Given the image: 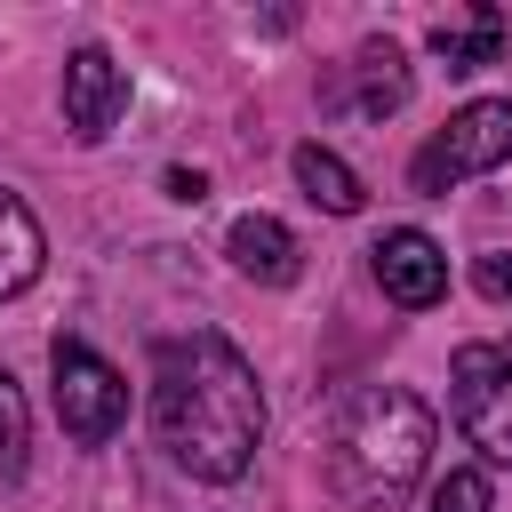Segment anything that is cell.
<instances>
[{
  "mask_svg": "<svg viewBox=\"0 0 512 512\" xmlns=\"http://www.w3.org/2000/svg\"><path fill=\"white\" fill-rule=\"evenodd\" d=\"M152 432L176 472L192 480H240L264 440V392L256 368L216 336L184 328L152 344Z\"/></svg>",
  "mask_w": 512,
  "mask_h": 512,
  "instance_id": "6da1fadb",
  "label": "cell"
},
{
  "mask_svg": "<svg viewBox=\"0 0 512 512\" xmlns=\"http://www.w3.org/2000/svg\"><path fill=\"white\" fill-rule=\"evenodd\" d=\"M424 464H432V408L400 384H368L328 440V480L360 512H392L424 480Z\"/></svg>",
  "mask_w": 512,
  "mask_h": 512,
  "instance_id": "7a4b0ae2",
  "label": "cell"
},
{
  "mask_svg": "<svg viewBox=\"0 0 512 512\" xmlns=\"http://www.w3.org/2000/svg\"><path fill=\"white\" fill-rule=\"evenodd\" d=\"M504 160H512V96H472L464 112H448L440 136L416 144L408 184H416L424 200H448L464 176H488V168H504Z\"/></svg>",
  "mask_w": 512,
  "mask_h": 512,
  "instance_id": "3957f363",
  "label": "cell"
},
{
  "mask_svg": "<svg viewBox=\"0 0 512 512\" xmlns=\"http://www.w3.org/2000/svg\"><path fill=\"white\" fill-rule=\"evenodd\" d=\"M48 368H56V416H64V440L80 448H104L128 416V384L104 352H88L80 336H56L48 344Z\"/></svg>",
  "mask_w": 512,
  "mask_h": 512,
  "instance_id": "277c9868",
  "label": "cell"
},
{
  "mask_svg": "<svg viewBox=\"0 0 512 512\" xmlns=\"http://www.w3.org/2000/svg\"><path fill=\"white\" fill-rule=\"evenodd\" d=\"M448 392H456V424L464 440L512 472V344H464L448 360Z\"/></svg>",
  "mask_w": 512,
  "mask_h": 512,
  "instance_id": "5b68a950",
  "label": "cell"
},
{
  "mask_svg": "<svg viewBox=\"0 0 512 512\" xmlns=\"http://www.w3.org/2000/svg\"><path fill=\"white\" fill-rule=\"evenodd\" d=\"M128 112V64L112 56V48H72L64 56V128L80 136V144H104L112 136V120Z\"/></svg>",
  "mask_w": 512,
  "mask_h": 512,
  "instance_id": "8992f818",
  "label": "cell"
},
{
  "mask_svg": "<svg viewBox=\"0 0 512 512\" xmlns=\"http://www.w3.org/2000/svg\"><path fill=\"white\" fill-rule=\"evenodd\" d=\"M368 264H376V288H384L392 304H408V312H432V304L448 296V256H440V240L416 232V224L384 232V240L368 248Z\"/></svg>",
  "mask_w": 512,
  "mask_h": 512,
  "instance_id": "52a82bcc",
  "label": "cell"
},
{
  "mask_svg": "<svg viewBox=\"0 0 512 512\" xmlns=\"http://www.w3.org/2000/svg\"><path fill=\"white\" fill-rule=\"evenodd\" d=\"M224 256H232L248 280H264V288H288V280L304 272V248H296V232H288L280 216H240V224L224 232Z\"/></svg>",
  "mask_w": 512,
  "mask_h": 512,
  "instance_id": "ba28073f",
  "label": "cell"
},
{
  "mask_svg": "<svg viewBox=\"0 0 512 512\" xmlns=\"http://www.w3.org/2000/svg\"><path fill=\"white\" fill-rule=\"evenodd\" d=\"M40 264H48V240H40L32 208L16 192H0V296H24L40 280Z\"/></svg>",
  "mask_w": 512,
  "mask_h": 512,
  "instance_id": "9c48e42d",
  "label": "cell"
},
{
  "mask_svg": "<svg viewBox=\"0 0 512 512\" xmlns=\"http://www.w3.org/2000/svg\"><path fill=\"white\" fill-rule=\"evenodd\" d=\"M352 80H360V88H352V104H360L368 120H384V112H400V104H408V56H400L392 40H368V48L352 56Z\"/></svg>",
  "mask_w": 512,
  "mask_h": 512,
  "instance_id": "30bf717a",
  "label": "cell"
},
{
  "mask_svg": "<svg viewBox=\"0 0 512 512\" xmlns=\"http://www.w3.org/2000/svg\"><path fill=\"white\" fill-rule=\"evenodd\" d=\"M296 184H304V200L312 208H328V216H360V176L328 152V144H296Z\"/></svg>",
  "mask_w": 512,
  "mask_h": 512,
  "instance_id": "8fae6325",
  "label": "cell"
},
{
  "mask_svg": "<svg viewBox=\"0 0 512 512\" xmlns=\"http://www.w3.org/2000/svg\"><path fill=\"white\" fill-rule=\"evenodd\" d=\"M432 56H440L448 72L496 64V56H504V16H496V8H480L472 24H440V32H432Z\"/></svg>",
  "mask_w": 512,
  "mask_h": 512,
  "instance_id": "7c38bea8",
  "label": "cell"
},
{
  "mask_svg": "<svg viewBox=\"0 0 512 512\" xmlns=\"http://www.w3.org/2000/svg\"><path fill=\"white\" fill-rule=\"evenodd\" d=\"M24 440H32V416H24L16 376L0 368V480H16V472H24Z\"/></svg>",
  "mask_w": 512,
  "mask_h": 512,
  "instance_id": "4fadbf2b",
  "label": "cell"
},
{
  "mask_svg": "<svg viewBox=\"0 0 512 512\" xmlns=\"http://www.w3.org/2000/svg\"><path fill=\"white\" fill-rule=\"evenodd\" d=\"M496 504V488H488V472H472V464H456L440 488H432V512H488Z\"/></svg>",
  "mask_w": 512,
  "mask_h": 512,
  "instance_id": "5bb4252c",
  "label": "cell"
},
{
  "mask_svg": "<svg viewBox=\"0 0 512 512\" xmlns=\"http://www.w3.org/2000/svg\"><path fill=\"white\" fill-rule=\"evenodd\" d=\"M472 288H480L488 304H512V248H496V256H480V264H472Z\"/></svg>",
  "mask_w": 512,
  "mask_h": 512,
  "instance_id": "9a60e30c",
  "label": "cell"
},
{
  "mask_svg": "<svg viewBox=\"0 0 512 512\" xmlns=\"http://www.w3.org/2000/svg\"><path fill=\"white\" fill-rule=\"evenodd\" d=\"M168 200H192V208H200V200H208V176H200V168H168Z\"/></svg>",
  "mask_w": 512,
  "mask_h": 512,
  "instance_id": "2e32d148",
  "label": "cell"
}]
</instances>
